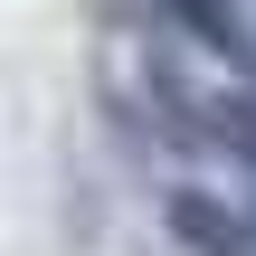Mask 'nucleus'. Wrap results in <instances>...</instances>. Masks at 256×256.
Listing matches in <instances>:
<instances>
[{"label": "nucleus", "mask_w": 256, "mask_h": 256, "mask_svg": "<svg viewBox=\"0 0 256 256\" xmlns=\"http://www.w3.org/2000/svg\"><path fill=\"white\" fill-rule=\"evenodd\" d=\"M171 228H180L190 256H256V218L209 200V190H171Z\"/></svg>", "instance_id": "f257e3e1"}, {"label": "nucleus", "mask_w": 256, "mask_h": 256, "mask_svg": "<svg viewBox=\"0 0 256 256\" xmlns=\"http://www.w3.org/2000/svg\"><path fill=\"white\" fill-rule=\"evenodd\" d=\"M171 10H180V19L218 48V57H247V38H238V19H228V0H171Z\"/></svg>", "instance_id": "f03ea898"}]
</instances>
